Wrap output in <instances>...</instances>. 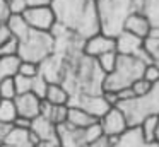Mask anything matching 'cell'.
I'll list each match as a JSON object with an SVG mask.
<instances>
[{
    "label": "cell",
    "mask_w": 159,
    "mask_h": 147,
    "mask_svg": "<svg viewBox=\"0 0 159 147\" xmlns=\"http://www.w3.org/2000/svg\"><path fill=\"white\" fill-rule=\"evenodd\" d=\"M55 21L82 39L99 33V14L96 0H52Z\"/></svg>",
    "instance_id": "cell-1"
},
{
    "label": "cell",
    "mask_w": 159,
    "mask_h": 147,
    "mask_svg": "<svg viewBox=\"0 0 159 147\" xmlns=\"http://www.w3.org/2000/svg\"><path fill=\"white\" fill-rule=\"evenodd\" d=\"M101 33L116 36L123 29V22L130 14L142 12L144 0H96Z\"/></svg>",
    "instance_id": "cell-2"
},
{
    "label": "cell",
    "mask_w": 159,
    "mask_h": 147,
    "mask_svg": "<svg viewBox=\"0 0 159 147\" xmlns=\"http://www.w3.org/2000/svg\"><path fill=\"white\" fill-rule=\"evenodd\" d=\"M145 62L134 55H118L115 68L106 74L103 82V89L106 91H120L123 87H130L137 79L142 77L145 68Z\"/></svg>",
    "instance_id": "cell-3"
},
{
    "label": "cell",
    "mask_w": 159,
    "mask_h": 147,
    "mask_svg": "<svg viewBox=\"0 0 159 147\" xmlns=\"http://www.w3.org/2000/svg\"><path fill=\"white\" fill-rule=\"evenodd\" d=\"M118 108L123 111L128 126H137L145 116L159 115V80L152 84L145 94L134 96L125 101H118Z\"/></svg>",
    "instance_id": "cell-4"
},
{
    "label": "cell",
    "mask_w": 159,
    "mask_h": 147,
    "mask_svg": "<svg viewBox=\"0 0 159 147\" xmlns=\"http://www.w3.org/2000/svg\"><path fill=\"white\" fill-rule=\"evenodd\" d=\"M55 50V41L50 31H38L29 29V33L19 41L17 57L21 60H28L33 63H39L43 58L53 53Z\"/></svg>",
    "instance_id": "cell-5"
},
{
    "label": "cell",
    "mask_w": 159,
    "mask_h": 147,
    "mask_svg": "<svg viewBox=\"0 0 159 147\" xmlns=\"http://www.w3.org/2000/svg\"><path fill=\"white\" fill-rule=\"evenodd\" d=\"M115 51L118 55H134L144 60L145 63H152V58L144 50V38L130 33L127 29H121L115 36Z\"/></svg>",
    "instance_id": "cell-6"
},
{
    "label": "cell",
    "mask_w": 159,
    "mask_h": 147,
    "mask_svg": "<svg viewBox=\"0 0 159 147\" xmlns=\"http://www.w3.org/2000/svg\"><path fill=\"white\" fill-rule=\"evenodd\" d=\"M22 17L28 22L31 29L38 31H50L55 24V14H53L52 5H33L26 7Z\"/></svg>",
    "instance_id": "cell-7"
},
{
    "label": "cell",
    "mask_w": 159,
    "mask_h": 147,
    "mask_svg": "<svg viewBox=\"0 0 159 147\" xmlns=\"http://www.w3.org/2000/svg\"><path fill=\"white\" fill-rule=\"evenodd\" d=\"M67 106H79L93 116H96L98 120L111 108L106 103V99L103 98V94H74L69 98Z\"/></svg>",
    "instance_id": "cell-8"
},
{
    "label": "cell",
    "mask_w": 159,
    "mask_h": 147,
    "mask_svg": "<svg viewBox=\"0 0 159 147\" xmlns=\"http://www.w3.org/2000/svg\"><path fill=\"white\" fill-rule=\"evenodd\" d=\"M65 67H67L65 57L53 51L52 55H48L38 63V74H41L48 82H62Z\"/></svg>",
    "instance_id": "cell-9"
},
{
    "label": "cell",
    "mask_w": 159,
    "mask_h": 147,
    "mask_svg": "<svg viewBox=\"0 0 159 147\" xmlns=\"http://www.w3.org/2000/svg\"><path fill=\"white\" fill-rule=\"evenodd\" d=\"M98 122L101 125L103 133H106V135H121L128 128L127 118L118 106H111Z\"/></svg>",
    "instance_id": "cell-10"
},
{
    "label": "cell",
    "mask_w": 159,
    "mask_h": 147,
    "mask_svg": "<svg viewBox=\"0 0 159 147\" xmlns=\"http://www.w3.org/2000/svg\"><path fill=\"white\" fill-rule=\"evenodd\" d=\"M115 50V38L108 36L104 33H96L93 36H89L87 39H84L82 44V51L87 55V57H99V55L106 53V51H113Z\"/></svg>",
    "instance_id": "cell-11"
},
{
    "label": "cell",
    "mask_w": 159,
    "mask_h": 147,
    "mask_svg": "<svg viewBox=\"0 0 159 147\" xmlns=\"http://www.w3.org/2000/svg\"><path fill=\"white\" fill-rule=\"evenodd\" d=\"M31 130L36 137H38L41 142H50L55 144V145H60L58 144V135H57V125L46 116H34L31 120Z\"/></svg>",
    "instance_id": "cell-12"
},
{
    "label": "cell",
    "mask_w": 159,
    "mask_h": 147,
    "mask_svg": "<svg viewBox=\"0 0 159 147\" xmlns=\"http://www.w3.org/2000/svg\"><path fill=\"white\" fill-rule=\"evenodd\" d=\"M39 103H41V98H38L33 92L17 94L14 98V104H16V109H17V115L31 118V120L39 115Z\"/></svg>",
    "instance_id": "cell-13"
},
{
    "label": "cell",
    "mask_w": 159,
    "mask_h": 147,
    "mask_svg": "<svg viewBox=\"0 0 159 147\" xmlns=\"http://www.w3.org/2000/svg\"><path fill=\"white\" fill-rule=\"evenodd\" d=\"M4 142L12 144V145H16V147H33L38 142H41V140H39L29 128H19V126L12 125L11 132L7 133Z\"/></svg>",
    "instance_id": "cell-14"
},
{
    "label": "cell",
    "mask_w": 159,
    "mask_h": 147,
    "mask_svg": "<svg viewBox=\"0 0 159 147\" xmlns=\"http://www.w3.org/2000/svg\"><path fill=\"white\" fill-rule=\"evenodd\" d=\"M123 29L130 31V33L137 34V36H140V38H147L149 34H151V24H149L147 17L142 12H134L125 19Z\"/></svg>",
    "instance_id": "cell-15"
},
{
    "label": "cell",
    "mask_w": 159,
    "mask_h": 147,
    "mask_svg": "<svg viewBox=\"0 0 159 147\" xmlns=\"http://www.w3.org/2000/svg\"><path fill=\"white\" fill-rule=\"evenodd\" d=\"M98 118L93 116L91 113H87L86 109L79 108V106H69V111H67V123L74 126H79V128H84V126H89L93 123H96Z\"/></svg>",
    "instance_id": "cell-16"
},
{
    "label": "cell",
    "mask_w": 159,
    "mask_h": 147,
    "mask_svg": "<svg viewBox=\"0 0 159 147\" xmlns=\"http://www.w3.org/2000/svg\"><path fill=\"white\" fill-rule=\"evenodd\" d=\"M142 14L151 24V36L159 38V0H144Z\"/></svg>",
    "instance_id": "cell-17"
},
{
    "label": "cell",
    "mask_w": 159,
    "mask_h": 147,
    "mask_svg": "<svg viewBox=\"0 0 159 147\" xmlns=\"http://www.w3.org/2000/svg\"><path fill=\"white\" fill-rule=\"evenodd\" d=\"M5 24H7L9 31H11V36H14L17 41H21L22 38L29 33V29H31V27L28 26V22L24 21L22 14H9Z\"/></svg>",
    "instance_id": "cell-18"
},
{
    "label": "cell",
    "mask_w": 159,
    "mask_h": 147,
    "mask_svg": "<svg viewBox=\"0 0 159 147\" xmlns=\"http://www.w3.org/2000/svg\"><path fill=\"white\" fill-rule=\"evenodd\" d=\"M69 98H70L69 91L60 82H48V87H46V92H45V98L43 99H46L52 104H67Z\"/></svg>",
    "instance_id": "cell-19"
},
{
    "label": "cell",
    "mask_w": 159,
    "mask_h": 147,
    "mask_svg": "<svg viewBox=\"0 0 159 147\" xmlns=\"http://www.w3.org/2000/svg\"><path fill=\"white\" fill-rule=\"evenodd\" d=\"M19 62L21 58L17 55H11V57H0V80L5 77H12L17 72Z\"/></svg>",
    "instance_id": "cell-20"
},
{
    "label": "cell",
    "mask_w": 159,
    "mask_h": 147,
    "mask_svg": "<svg viewBox=\"0 0 159 147\" xmlns=\"http://www.w3.org/2000/svg\"><path fill=\"white\" fill-rule=\"evenodd\" d=\"M156 122H157V115H151L145 116L144 120L140 122V132L142 137H144L145 142H154V135H156Z\"/></svg>",
    "instance_id": "cell-21"
},
{
    "label": "cell",
    "mask_w": 159,
    "mask_h": 147,
    "mask_svg": "<svg viewBox=\"0 0 159 147\" xmlns=\"http://www.w3.org/2000/svg\"><path fill=\"white\" fill-rule=\"evenodd\" d=\"M16 116H17V109H16L14 99H2L0 98V122L12 123Z\"/></svg>",
    "instance_id": "cell-22"
},
{
    "label": "cell",
    "mask_w": 159,
    "mask_h": 147,
    "mask_svg": "<svg viewBox=\"0 0 159 147\" xmlns=\"http://www.w3.org/2000/svg\"><path fill=\"white\" fill-rule=\"evenodd\" d=\"M144 50L151 55L152 63L159 68V38L157 36H151L144 38Z\"/></svg>",
    "instance_id": "cell-23"
},
{
    "label": "cell",
    "mask_w": 159,
    "mask_h": 147,
    "mask_svg": "<svg viewBox=\"0 0 159 147\" xmlns=\"http://www.w3.org/2000/svg\"><path fill=\"white\" fill-rule=\"evenodd\" d=\"M116 57H118V53L115 50L113 51H106V53L96 57V62H98L99 68L104 72V74H110V72L115 68V65H116Z\"/></svg>",
    "instance_id": "cell-24"
},
{
    "label": "cell",
    "mask_w": 159,
    "mask_h": 147,
    "mask_svg": "<svg viewBox=\"0 0 159 147\" xmlns=\"http://www.w3.org/2000/svg\"><path fill=\"white\" fill-rule=\"evenodd\" d=\"M67 111H69V106L67 104H52L46 118H50L55 125H58V123L67 122Z\"/></svg>",
    "instance_id": "cell-25"
},
{
    "label": "cell",
    "mask_w": 159,
    "mask_h": 147,
    "mask_svg": "<svg viewBox=\"0 0 159 147\" xmlns=\"http://www.w3.org/2000/svg\"><path fill=\"white\" fill-rule=\"evenodd\" d=\"M16 85H14V75L5 77L0 80V98L2 99H14L16 98Z\"/></svg>",
    "instance_id": "cell-26"
},
{
    "label": "cell",
    "mask_w": 159,
    "mask_h": 147,
    "mask_svg": "<svg viewBox=\"0 0 159 147\" xmlns=\"http://www.w3.org/2000/svg\"><path fill=\"white\" fill-rule=\"evenodd\" d=\"M14 85H16V92H17V94L31 92L33 77H26V75H21V74H14Z\"/></svg>",
    "instance_id": "cell-27"
},
{
    "label": "cell",
    "mask_w": 159,
    "mask_h": 147,
    "mask_svg": "<svg viewBox=\"0 0 159 147\" xmlns=\"http://www.w3.org/2000/svg\"><path fill=\"white\" fill-rule=\"evenodd\" d=\"M46 87H48V80L43 77L41 74H36L33 77V85H31V92L36 94L38 98H45V92H46Z\"/></svg>",
    "instance_id": "cell-28"
},
{
    "label": "cell",
    "mask_w": 159,
    "mask_h": 147,
    "mask_svg": "<svg viewBox=\"0 0 159 147\" xmlns=\"http://www.w3.org/2000/svg\"><path fill=\"white\" fill-rule=\"evenodd\" d=\"M118 137L120 135H106V133H101L98 135L93 142H89L86 147H113L116 144Z\"/></svg>",
    "instance_id": "cell-29"
},
{
    "label": "cell",
    "mask_w": 159,
    "mask_h": 147,
    "mask_svg": "<svg viewBox=\"0 0 159 147\" xmlns=\"http://www.w3.org/2000/svg\"><path fill=\"white\" fill-rule=\"evenodd\" d=\"M19 50V41L14 36H11L9 39H5L0 44V57H11V55H17Z\"/></svg>",
    "instance_id": "cell-30"
},
{
    "label": "cell",
    "mask_w": 159,
    "mask_h": 147,
    "mask_svg": "<svg viewBox=\"0 0 159 147\" xmlns=\"http://www.w3.org/2000/svg\"><path fill=\"white\" fill-rule=\"evenodd\" d=\"M16 74L26 75V77H34L38 74V63H33V62H28V60H21Z\"/></svg>",
    "instance_id": "cell-31"
},
{
    "label": "cell",
    "mask_w": 159,
    "mask_h": 147,
    "mask_svg": "<svg viewBox=\"0 0 159 147\" xmlns=\"http://www.w3.org/2000/svg\"><path fill=\"white\" fill-rule=\"evenodd\" d=\"M130 87H132V91H134L135 96H142V94H145V92L152 87V84L149 80H145L144 77H140V79H137Z\"/></svg>",
    "instance_id": "cell-32"
},
{
    "label": "cell",
    "mask_w": 159,
    "mask_h": 147,
    "mask_svg": "<svg viewBox=\"0 0 159 147\" xmlns=\"http://www.w3.org/2000/svg\"><path fill=\"white\" fill-rule=\"evenodd\" d=\"M142 77H144L145 80H149L151 84H154V82L159 80V68L156 67L154 63H147V65H145V68H144Z\"/></svg>",
    "instance_id": "cell-33"
},
{
    "label": "cell",
    "mask_w": 159,
    "mask_h": 147,
    "mask_svg": "<svg viewBox=\"0 0 159 147\" xmlns=\"http://www.w3.org/2000/svg\"><path fill=\"white\" fill-rule=\"evenodd\" d=\"M7 3H9V10H11V14H22L24 9L28 7L26 0H7Z\"/></svg>",
    "instance_id": "cell-34"
},
{
    "label": "cell",
    "mask_w": 159,
    "mask_h": 147,
    "mask_svg": "<svg viewBox=\"0 0 159 147\" xmlns=\"http://www.w3.org/2000/svg\"><path fill=\"white\" fill-rule=\"evenodd\" d=\"M103 98L106 99V103L110 106H116L118 104V94H116V91H106V89H103Z\"/></svg>",
    "instance_id": "cell-35"
},
{
    "label": "cell",
    "mask_w": 159,
    "mask_h": 147,
    "mask_svg": "<svg viewBox=\"0 0 159 147\" xmlns=\"http://www.w3.org/2000/svg\"><path fill=\"white\" fill-rule=\"evenodd\" d=\"M14 126H19V128H31V118H26V116H21L17 115L12 122Z\"/></svg>",
    "instance_id": "cell-36"
},
{
    "label": "cell",
    "mask_w": 159,
    "mask_h": 147,
    "mask_svg": "<svg viewBox=\"0 0 159 147\" xmlns=\"http://www.w3.org/2000/svg\"><path fill=\"white\" fill-rule=\"evenodd\" d=\"M9 14H11V10H9L7 0H0V22H5Z\"/></svg>",
    "instance_id": "cell-37"
},
{
    "label": "cell",
    "mask_w": 159,
    "mask_h": 147,
    "mask_svg": "<svg viewBox=\"0 0 159 147\" xmlns=\"http://www.w3.org/2000/svg\"><path fill=\"white\" fill-rule=\"evenodd\" d=\"M116 94H118V101H125V99H130V98H134V91H132V87H123V89H120V91H116Z\"/></svg>",
    "instance_id": "cell-38"
},
{
    "label": "cell",
    "mask_w": 159,
    "mask_h": 147,
    "mask_svg": "<svg viewBox=\"0 0 159 147\" xmlns=\"http://www.w3.org/2000/svg\"><path fill=\"white\" fill-rule=\"evenodd\" d=\"M11 128H12V123L0 122V144L5 140V137H7V133L11 132Z\"/></svg>",
    "instance_id": "cell-39"
},
{
    "label": "cell",
    "mask_w": 159,
    "mask_h": 147,
    "mask_svg": "<svg viewBox=\"0 0 159 147\" xmlns=\"http://www.w3.org/2000/svg\"><path fill=\"white\" fill-rule=\"evenodd\" d=\"M11 38V31H9L7 24L5 22H0V44L4 43L5 39H9Z\"/></svg>",
    "instance_id": "cell-40"
},
{
    "label": "cell",
    "mask_w": 159,
    "mask_h": 147,
    "mask_svg": "<svg viewBox=\"0 0 159 147\" xmlns=\"http://www.w3.org/2000/svg\"><path fill=\"white\" fill-rule=\"evenodd\" d=\"M28 7H33V5H50L52 0H26Z\"/></svg>",
    "instance_id": "cell-41"
},
{
    "label": "cell",
    "mask_w": 159,
    "mask_h": 147,
    "mask_svg": "<svg viewBox=\"0 0 159 147\" xmlns=\"http://www.w3.org/2000/svg\"><path fill=\"white\" fill-rule=\"evenodd\" d=\"M33 147H57L55 144H50V142H38L36 145H33Z\"/></svg>",
    "instance_id": "cell-42"
},
{
    "label": "cell",
    "mask_w": 159,
    "mask_h": 147,
    "mask_svg": "<svg viewBox=\"0 0 159 147\" xmlns=\"http://www.w3.org/2000/svg\"><path fill=\"white\" fill-rule=\"evenodd\" d=\"M156 142H159V115H157V122H156V135H154Z\"/></svg>",
    "instance_id": "cell-43"
},
{
    "label": "cell",
    "mask_w": 159,
    "mask_h": 147,
    "mask_svg": "<svg viewBox=\"0 0 159 147\" xmlns=\"http://www.w3.org/2000/svg\"><path fill=\"white\" fill-rule=\"evenodd\" d=\"M0 147H16V145H12V144H5V142H2V144H0Z\"/></svg>",
    "instance_id": "cell-44"
},
{
    "label": "cell",
    "mask_w": 159,
    "mask_h": 147,
    "mask_svg": "<svg viewBox=\"0 0 159 147\" xmlns=\"http://www.w3.org/2000/svg\"><path fill=\"white\" fill-rule=\"evenodd\" d=\"M57 147H62V145H57Z\"/></svg>",
    "instance_id": "cell-45"
}]
</instances>
